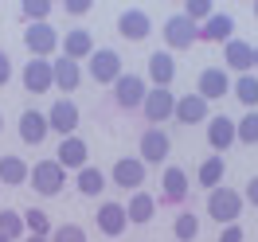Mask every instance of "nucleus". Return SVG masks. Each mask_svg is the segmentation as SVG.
Here are the masks:
<instances>
[{
  "mask_svg": "<svg viewBox=\"0 0 258 242\" xmlns=\"http://www.w3.org/2000/svg\"><path fill=\"white\" fill-rule=\"evenodd\" d=\"M208 215L215 219V223H223V226L239 223V215H242V192L219 184L215 192H208Z\"/></svg>",
  "mask_w": 258,
  "mask_h": 242,
  "instance_id": "1",
  "label": "nucleus"
},
{
  "mask_svg": "<svg viewBox=\"0 0 258 242\" xmlns=\"http://www.w3.org/2000/svg\"><path fill=\"white\" fill-rule=\"evenodd\" d=\"M86 74H90L98 86H113V82L125 74V70H121V55H117V51H110V47L94 51V55L86 59Z\"/></svg>",
  "mask_w": 258,
  "mask_h": 242,
  "instance_id": "2",
  "label": "nucleus"
},
{
  "mask_svg": "<svg viewBox=\"0 0 258 242\" xmlns=\"http://www.w3.org/2000/svg\"><path fill=\"white\" fill-rule=\"evenodd\" d=\"M28 184H32L39 195H59V192H63V184H67V168L59 160H35Z\"/></svg>",
  "mask_w": 258,
  "mask_h": 242,
  "instance_id": "3",
  "label": "nucleus"
},
{
  "mask_svg": "<svg viewBox=\"0 0 258 242\" xmlns=\"http://www.w3.org/2000/svg\"><path fill=\"white\" fill-rule=\"evenodd\" d=\"M141 113H145L149 125H157V129H161V121H168V117L176 113V94H172V90H164V86H149Z\"/></svg>",
  "mask_w": 258,
  "mask_h": 242,
  "instance_id": "4",
  "label": "nucleus"
},
{
  "mask_svg": "<svg viewBox=\"0 0 258 242\" xmlns=\"http://www.w3.org/2000/svg\"><path fill=\"white\" fill-rule=\"evenodd\" d=\"M59 43H63V39H59V32H55L51 24H28V28H24V47L32 51V59H47V55H55Z\"/></svg>",
  "mask_w": 258,
  "mask_h": 242,
  "instance_id": "5",
  "label": "nucleus"
},
{
  "mask_svg": "<svg viewBox=\"0 0 258 242\" xmlns=\"http://www.w3.org/2000/svg\"><path fill=\"white\" fill-rule=\"evenodd\" d=\"M145 94H149V86H145V78H137V74H121V78L113 82V102H117L121 110H141V106H145Z\"/></svg>",
  "mask_w": 258,
  "mask_h": 242,
  "instance_id": "6",
  "label": "nucleus"
},
{
  "mask_svg": "<svg viewBox=\"0 0 258 242\" xmlns=\"http://www.w3.org/2000/svg\"><path fill=\"white\" fill-rule=\"evenodd\" d=\"M235 39V20L227 12H211L208 24L196 28V43H231Z\"/></svg>",
  "mask_w": 258,
  "mask_h": 242,
  "instance_id": "7",
  "label": "nucleus"
},
{
  "mask_svg": "<svg viewBox=\"0 0 258 242\" xmlns=\"http://www.w3.org/2000/svg\"><path fill=\"white\" fill-rule=\"evenodd\" d=\"M164 47L168 51H192L196 43V24H188L184 16H172V20H164Z\"/></svg>",
  "mask_w": 258,
  "mask_h": 242,
  "instance_id": "8",
  "label": "nucleus"
},
{
  "mask_svg": "<svg viewBox=\"0 0 258 242\" xmlns=\"http://www.w3.org/2000/svg\"><path fill=\"white\" fill-rule=\"evenodd\" d=\"M79 106L71 102V98H59L55 106H51V113H47V121H51V129L59 133V137H75V129H79Z\"/></svg>",
  "mask_w": 258,
  "mask_h": 242,
  "instance_id": "9",
  "label": "nucleus"
},
{
  "mask_svg": "<svg viewBox=\"0 0 258 242\" xmlns=\"http://www.w3.org/2000/svg\"><path fill=\"white\" fill-rule=\"evenodd\" d=\"M168 152H172L168 133L157 129V125H149V129L141 133V160L145 164H161V160H168Z\"/></svg>",
  "mask_w": 258,
  "mask_h": 242,
  "instance_id": "10",
  "label": "nucleus"
},
{
  "mask_svg": "<svg viewBox=\"0 0 258 242\" xmlns=\"http://www.w3.org/2000/svg\"><path fill=\"white\" fill-rule=\"evenodd\" d=\"M188 199V172L176 168V164H168L164 168V188H161V203L164 207H180Z\"/></svg>",
  "mask_w": 258,
  "mask_h": 242,
  "instance_id": "11",
  "label": "nucleus"
},
{
  "mask_svg": "<svg viewBox=\"0 0 258 242\" xmlns=\"http://www.w3.org/2000/svg\"><path fill=\"white\" fill-rule=\"evenodd\" d=\"M55 160L63 164L67 172H79V168L90 164V148H86L82 137H63V141H59V152H55Z\"/></svg>",
  "mask_w": 258,
  "mask_h": 242,
  "instance_id": "12",
  "label": "nucleus"
},
{
  "mask_svg": "<svg viewBox=\"0 0 258 242\" xmlns=\"http://www.w3.org/2000/svg\"><path fill=\"white\" fill-rule=\"evenodd\" d=\"M113 184H117V188H133V192H137V188H141V184H145V160H141V156H121V160L113 164Z\"/></svg>",
  "mask_w": 258,
  "mask_h": 242,
  "instance_id": "13",
  "label": "nucleus"
},
{
  "mask_svg": "<svg viewBox=\"0 0 258 242\" xmlns=\"http://www.w3.org/2000/svg\"><path fill=\"white\" fill-rule=\"evenodd\" d=\"M51 133V121L47 113H35V110H24L20 113V141L24 145H43V137Z\"/></svg>",
  "mask_w": 258,
  "mask_h": 242,
  "instance_id": "14",
  "label": "nucleus"
},
{
  "mask_svg": "<svg viewBox=\"0 0 258 242\" xmlns=\"http://www.w3.org/2000/svg\"><path fill=\"white\" fill-rule=\"evenodd\" d=\"M208 102L200 94H184L176 98V113H172V121H180V125H200V121H208Z\"/></svg>",
  "mask_w": 258,
  "mask_h": 242,
  "instance_id": "15",
  "label": "nucleus"
},
{
  "mask_svg": "<svg viewBox=\"0 0 258 242\" xmlns=\"http://www.w3.org/2000/svg\"><path fill=\"white\" fill-rule=\"evenodd\" d=\"M208 145L219 148V156H223V148L235 145V117H227V113L208 117Z\"/></svg>",
  "mask_w": 258,
  "mask_h": 242,
  "instance_id": "16",
  "label": "nucleus"
},
{
  "mask_svg": "<svg viewBox=\"0 0 258 242\" xmlns=\"http://www.w3.org/2000/svg\"><path fill=\"white\" fill-rule=\"evenodd\" d=\"M129 226V215H125V203H102V207H98V230H102V234H110V238H117V234H121V230H125Z\"/></svg>",
  "mask_w": 258,
  "mask_h": 242,
  "instance_id": "17",
  "label": "nucleus"
},
{
  "mask_svg": "<svg viewBox=\"0 0 258 242\" xmlns=\"http://www.w3.org/2000/svg\"><path fill=\"white\" fill-rule=\"evenodd\" d=\"M55 86V74H51V59H32V63L24 66V90H32V94H43Z\"/></svg>",
  "mask_w": 258,
  "mask_h": 242,
  "instance_id": "18",
  "label": "nucleus"
},
{
  "mask_svg": "<svg viewBox=\"0 0 258 242\" xmlns=\"http://www.w3.org/2000/svg\"><path fill=\"white\" fill-rule=\"evenodd\" d=\"M117 32H121V39H145L149 32H153V24H149V16L141 12V8H125L121 16H117Z\"/></svg>",
  "mask_w": 258,
  "mask_h": 242,
  "instance_id": "19",
  "label": "nucleus"
},
{
  "mask_svg": "<svg viewBox=\"0 0 258 242\" xmlns=\"http://www.w3.org/2000/svg\"><path fill=\"white\" fill-rule=\"evenodd\" d=\"M51 74H55V86H59V90H67V94L82 86V66L75 63V59H67V55L51 59Z\"/></svg>",
  "mask_w": 258,
  "mask_h": 242,
  "instance_id": "20",
  "label": "nucleus"
},
{
  "mask_svg": "<svg viewBox=\"0 0 258 242\" xmlns=\"http://www.w3.org/2000/svg\"><path fill=\"white\" fill-rule=\"evenodd\" d=\"M231 90V78H227V70L219 66H208V70H200V90L196 94L204 98V102H215V98H223Z\"/></svg>",
  "mask_w": 258,
  "mask_h": 242,
  "instance_id": "21",
  "label": "nucleus"
},
{
  "mask_svg": "<svg viewBox=\"0 0 258 242\" xmlns=\"http://www.w3.org/2000/svg\"><path fill=\"white\" fill-rule=\"evenodd\" d=\"M59 47H63L67 59L79 63V59H90V55H94V35L86 32V28H75V32H67V39L59 43Z\"/></svg>",
  "mask_w": 258,
  "mask_h": 242,
  "instance_id": "22",
  "label": "nucleus"
},
{
  "mask_svg": "<svg viewBox=\"0 0 258 242\" xmlns=\"http://www.w3.org/2000/svg\"><path fill=\"white\" fill-rule=\"evenodd\" d=\"M223 55H227V66L239 70V74H250V70H254V47H250V43L231 39V43H223Z\"/></svg>",
  "mask_w": 258,
  "mask_h": 242,
  "instance_id": "23",
  "label": "nucleus"
},
{
  "mask_svg": "<svg viewBox=\"0 0 258 242\" xmlns=\"http://www.w3.org/2000/svg\"><path fill=\"white\" fill-rule=\"evenodd\" d=\"M149 78H153V86H172V78H176V59L172 55H164V51H157V55H149Z\"/></svg>",
  "mask_w": 258,
  "mask_h": 242,
  "instance_id": "24",
  "label": "nucleus"
},
{
  "mask_svg": "<svg viewBox=\"0 0 258 242\" xmlns=\"http://www.w3.org/2000/svg\"><path fill=\"white\" fill-rule=\"evenodd\" d=\"M32 180V168L20 156H0V184H28Z\"/></svg>",
  "mask_w": 258,
  "mask_h": 242,
  "instance_id": "25",
  "label": "nucleus"
},
{
  "mask_svg": "<svg viewBox=\"0 0 258 242\" xmlns=\"http://www.w3.org/2000/svg\"><path fill=\"white\" fill-rule=\"evenodd\" d=\"M125 215H129V223H149V219L157 215V199H153L149 192H137L133 199H129Z\"/></svg>",
  "mask_w": 258,
  "mask_h": 242,
  "instance_id": "26",
  "label": "nucleus"
},
{
  "mask_svg": "<svg viewBox=\"0 0 258 242\" xmlns=\"http://www.w3.org/2000/svg\"><path fill=\"white\" fill-rule=\"evenodd\" d=\"M223 176H227V164H223V156H208V160L200 164V184H204L208 192H215V188L223 184Z\"/></svg>",
  "mask_w": 258,
  "mask_h": 242,
  "instance_id": "27",
  "label": "nucleus"
},
{
  "mask_svg": "<svg viewBox=\"0 0 258 242\" xmlns=\"http://www.w3.org/2000/svg\"><path fill=\"white\" fill-rule=\"evenodd\" d=\"M75 184H79V192H82V195H102V188H106L110 180L102 176V168L86 164V168H79V180H75Z\"/></svg>",
  "mask_w": 258,
  "mask_h": 242,
  "instance_id": "28",
  "label": "nucleus"
},
{
  "mask_svg": "<svg viewBox=\"0 0 258 242\" xmlns=\"http://www.w3.org/2000/svg\"><path fill=\"white\" fill-rule=\"evenodd\" d=\"M0 234L12 242L28 238V226H24V211H0Z\"/></svg>",
  "mask_w": 258,
  "mask_h": 242,
  "instance_id": "29",
  "label": "nucleus"
},
{
  "mask_svg": "<svg viewBox=\"0 0 258 242\" xmlns=\"http://www.w3.org/2000/svg\"><path fill=\"white\" fill-rule=\"evenodd\" d=\"M231 86H235V98H239L246 110H258V78L254 74H239Z\"/></svg>",
  "mask_w": 258,
  "mask_h": 242,
  "instance_id": "30",
  "label": "nucleus"
},
{
  "mask_svg": "<svg viewBox=\"0 0 258 242\" xmlns=\"http://www.w3.org/2000/svg\"><path fill=\"white\" fill-rule=\"evenodd\" d=\"M24 226H28V234H43V238H51V219H47V211H39V207H28L24 211Z\"/></svg>",
  "mask_w": 258,
  "mask_h": 242,
  "instance_id": "31",
  "label": "nucleus"
},
{
  "mask_svg": "<svg viewBox=\"0 0 258 242\" xmlns=\"http://www.w3.org/2000/svg\"><path fill=\"white\" fill-rule=\"evenodd\" d=\"M235 141H242V145H258V110H250L246 117L235 121Z\"/></svg>",
  "mask_w": 258,
  "mask_h": 242,
  "instance_id": "32",
  "label": "nucleus"
},
{
  "mask_svg": "<svg viewBox=\"0 0 258 242\" xmlns=\"http://www.w3.org/2000/svg\"><path fill=\"white\" fill-rule=\"evenodd\" d=\"M172 234H176V242H192L200 234V219H196L192 211H180L176 223H172Z\"/></svg>",
  "mask_w": 258,
  "mask_h": 242,
  "instance_id": "33",
  "label": "nucleus"
},
{
  "mask_svg": "<svg viewBox=\"0 0 258 242\" xmlns=\"http://www.w3.org/2000/svg\"><path fill=\"white\" fill-rule=\"evenodd\" d=\"M51 0H24L20 4V16L28 20V24H47V16H51Z\"/></svg>",
  "mask_w": 258,
  "mask_h": 242,
  "instance_id": "34",
  "label": "nucleus"
},
{
  "mask_svg": "<svg viewBox=\"0 0 258 242\" xmlns=\"http://www.w3.org/2000/svg\"><path fill=\"white\" fill-rule=\"evenodd\" d=\"M180 16L188 20V24H208V20H211V4H208V0H188Z\"/></svg>",
  "mask_w": 258,
  "mask_h": 242,
  "instance_id": "35",
  "label": "nucleus"
},
{
  "mask_svg": "<svg viewBox=\"0 0 258 242\" xmlns=\"http://www.w3.org/2000/svg\"><path fill=\"white\" fill-rule=\"evenodd\" d=\"M51 242H86V230L79 223H63L51 230Z\"/></svg>",
  "mask_w": 258,
  "mask_h": 242,
  "instance_id": "36",
  "label": "nucleus"
},
{
  "mask_svg": "<svg viewBox=\"0 0 258 242\" xmlns=\"http://www.w3.org/2000/svg\"><path fill=\"white\" fill-rule=\"evenodd\" d=\"M242 203H254V207H258V176L246 180V188H242Z\"/></svg>",
  "mask_w": 258,
  "mask_h": 242,
  "instance_id": "37",
  "label": "nucleus"
},
{
  "mask_svg": "<svg viewBox=\"0 0 258 242\" xmlns=\"http://www.w3.org/2000/svg\"><path fill=\"white\" fill-rule=\"evenodd\" d=\"M63 8L71 12V16H86V12H90V0H67Z\"/></svg>",
  "mask_w": 258,
  "mask_h": 242,
  "instance_id": "38",
  "label": "nucleus"
},
{
  "mask_svg": "<svg viewBox=\"0 0 258 242\" xmlns=\"http://www.w3.org/2000/svg\"><path fill=\"white\" fill-rule=\"evenodd\" d=\"M219 242H242V226H239V223L223 226V234H219Z\"/></svg>",
  "mask_w": 258,
  "mask_h": 242,
  "instance_id": "39",
  "label": "nucleus"
},
{
  "mask_svg": "<svg viewBox=\"0 0 258 242\" xmlns=\"http://www.w3.org/2000/svg\"><path fill=\"white\" fill-rule=\"evenodd\" d=\"M8 78H12V59L0 51V86H8Z\"/></svg>",
  "mask_w": 258,
  "mask_h": 242,
  "instance_id": "40",
  "label": "nucleus"
},
{
  "mask_svg": "<svg viewBox=\"0 0 258 242\" xmlns=\"http://www.w3.org/2000/svg\"><path fill=\"white\" fill-rule=\"evenodd\" d=\"M24 242H51V238H43V234H28Z\"/></svg>",
  "mask_w": 258,
  "mask_h": 242,
  "instance_id": "41",
  "label": "nucleus"
},
{
  "mask_svg": "<svg viewBox=\"0 0 258 242\" xmlns=\"http://www.w3.org/2000/svg\"><path fill=\"white\" fill-rule=\"evenodd\" d=\"M254 70H258V47H254Z\"/></svg>",
  "mask_w": 258,
  "mask_h": 242,
  "instance_id": "42",
  "label": "nucleus"
},
{
  "mask_svg": "<svg viewBox=\"0 0 258 242\" xmlns=\"http://www.w3.org/2000/svg\"><path fill=\"white\" fill-rule=\"evenodd\" d=\"M0 133H4V117H0Z\"/></svg>",
  "mask_w": 258,
  "mask_h": 242,
  "instance_id": "43",
  "label": "nucleus"
},
{
  "mask_svg": "<svg viewBox=\"0 0 258 242\" xmlns=\"http://www.w3.org/2000/svg\"><path fill=\"white\" fill-rule=\"evenodd\" d=\"M0 242H12V238H4V234H0Z\"/></svg>",
  "mask_w": 258,
  "mask_h": 242,
  "instance_id": "44",
  "label": "nucleus"
},
{
  "mask_svg": "<svg viewBox=\"0 0 258 242\" xmlns=\"http://www.w3.org/2000/svg\"><path fill=\"white\" fill-rule=\"evenodd\" d=\"M254 16H258V4H254Z\"/></svg>",
  "mask_w": 258,
  "mask_h": 242,
  "instance_id": "45",
  "label": "nucleus"
},
{
  "mask_svg": "<svg viewBox=\"0 0 258 242\" xmlns=\"http://www.w3.org/2000/svg\"><path fill=\"white\" fill-rule=\"evenodd\" d=\"M0 188H4V184H0Z\"/></svg>",
  "mask_w": 258,
  "mask_h": 242,
  "instance_id": "46",
  "label": "nucleus"
}]
</instances>
